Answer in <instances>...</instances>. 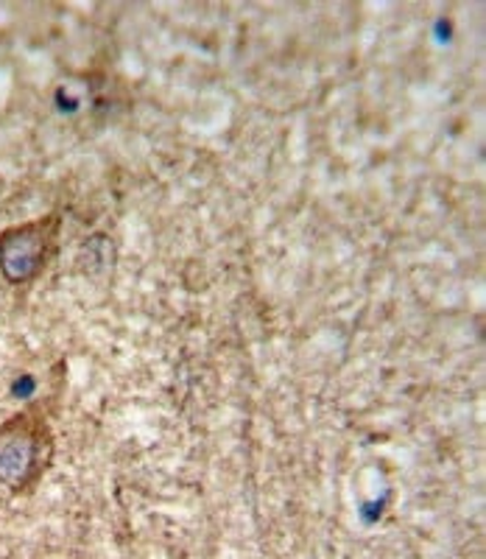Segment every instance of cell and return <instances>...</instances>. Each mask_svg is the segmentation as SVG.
I'll return each mask as SVG.
<instances>
[{"label":"cell","instance_id":"1","mask_svg":"<svg viewBox=\"0 0 486 559\" xmlns=\"http://www.w3.org/2000/svg\"><path fill=\"white\" fill-rule=\"evenodd\" d=\"M57 462V433L43 403H28L0 423V487L32 498Z\"/></svg>","mask_w":486,"mask_h":559},{"label":"cell","instance_id":"2","mask_svg":"<svg viewBox=\"0 0 486 559\" xmlns=\"http://www.w3.org/2000/svg\"><path fill=\"white\" fill-rule=\"evenodd\" d=\"M62 216L45 213L0 229V274L12 286H32L59 254Z\"/></svg>","mask_w":486,"mask_h":559}]
</instances>
